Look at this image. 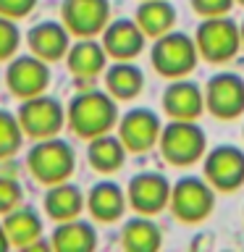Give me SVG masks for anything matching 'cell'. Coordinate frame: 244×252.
Segmentation results:
<instances>
[{"label":"cell","mask_w":244,"mask_h":252,"mask_svg":"<svg viewBox=\"0 0 244 252\" xmlns=\"http://www.w3.org/2000/svg\"><path fill=\"white\" fill-rule=\"evenodd\" d=\"M189 3L200 19H210V16H228L236 0H189Z\"/></svg>","instance_id":"obj_29"},{"label":"cell","mask_w":244,"mask_h":252,"mask_svg":"<svg viewBox=\"0 0 244 252\" xmlns=\"http://www.w3.org/2000/svg\"><path fill=\"white\" fill-rule=\"evenodd\" d=\"M236 3H239V5H244V0H236Z\"/></svg>","instance_id":"obj_33"},{"label":"cell","mask_w":244,"mask_h":252,"mask_svg":"<svg viewBox=\"0 0 244 252\" xmlns=\"http://www.w3.org/2000/svg\"><path fill=\"white\" fill-rule=\"evenodd\" d=\"M163 244L160 226L152 220V216H139L126 220L121 228V247L126 252H155Z\"/></svg>","instance_id":"obj_25"},{"label":"cell","mask_w":244,"mask_h":252,"mask_svg":"<svg viewBox=\"0 0 244 252\" xmlns=\"http://www.w3.org/2000/svg\"><path fill=\"white\" fill-rule=\"evenodd\" d=\"M66 126L87 142L100 137V134L113 131L118 126L116 97H110L108 90H82L71 97L66 108Z\"/></svg>","instance_id":"obj_1"},{"label":"cell","mask_w":244,"mask_h":252,"mask_svg":"<svg viewBox=\"0 0 244 252\" xmlns=\"http://www.w3.org/2000/svg\"><path fill=\"white\" fill-rule=\"evenodd\" d=\"M163 113L179 121H197L205 113V90L192 79H171L160 97Z\"/></svg>","instance_id":"obj_14"},{"label":"cell","mask_w":244,"mask_h":252,"mask_svg":"<svg viewBox=\"0 0 244 252\" xmlns=\"http://www.w3.org/2000/svg\"><path fill=\"white\" fill-rule=\"evenodd\" d=\"M202 176L215 192L231 194L244 184V150L234 145H218L202 158Z\"/></svg>","instance_id":"obj_8"},{"label":"cell","mask_w":244,"mask_h":252,"mask_svg":"<svg viewBox=\"0 0 244 252\" xmlns=\"http://www.w3.org/2000/svg\"><path fill=\"white\" fill-rule=\"evenodd\" d=\"M27 45H29V53H34L37 58H42L47 63L66 61V53L71 47V32L66 29V24L61 19L39 21L27 32Z\"/></svg>","instance_id":"obj_17"},{"label":"cell","mask_w":244,"mask_h":252,"mask_svg":"<svg viewBox=\"0 0 244 252\" xmlns=\"http://www.w3.org/2000/svg\"><path fill=\"white\" fill-rule=\"evenodd\" d=\"M50 76H53L50 74V63L37 58L34 53L13 55V58L8 61V68H5L8 92H11L16 100H27V97H34V94L47 92Z\"/></svg>","instance_id":"obj_10"},{"label":"cell","mask_w":244,"mask_h":252,"mask_svg":"<svg viewBox=\"0 0 244 252\" xmlns=\"http://www.w3.org/2000/svg\"><path fill=\"white\" fill-rule=\"evenodd\" d=\"M171 181L160 171H139L137 176L129 179L126 187V200L131 210L139 216H157L160 210L168 208L171 202Z\"/></svg>","instance_id":"obj_12"},{"label":"cell","mask_w":244,"mask_h":252,"mask_svg":"<svg viewBox=\"0 0 244 252\" xmlns=\"http://www.w3.org/2000/svg\"><path fill=\"white\" fill-rule=\"evenodd\" d=\"M197 61H200V50H197L194 37L176 29L157 37L152 50H150V63H152L155 74H160L168 82L189 76L197 68Z\"/></svg>","instance_id":"obj_4"},{"label":"cell","mask_w":244,"mask_h":252,"mask_svg":"<svg viewBox=\"0 0 244 252\" xmlns=\"http://www.w3.org/2000/svg\"><path fill=\"white\" fill-rule=\"evenodd\" d=\"M100 42L105 47L108 58L113 61H134L139 58V53L145 50L147 34L139 29V24L134 19H110V24L102 29Z\"/></svg>","instance_id":"obj_15"},{"label":"cell","mask_w":244,"mask_h":252,"mask_svg":"<svg viewBox=\"0 0 244 252\" xmlns=\"http://www.w3.org/2000/svg\"><path fill=\"white\" fill-rule=\"evenodd\" d=\"M24 129L19 124V116H13L11 110L0 108V160H8L21 150L24 145Z\"/></svg>","instance_id":"obj_26"},{"label":"cell","mask_w":244,"mask_h":252,"mask_svg":"<svg viewBox=\"0 0 244 252\" xmlns=\"http://www.w3.org/2000/svg\"><path fill=\"white\" fill-rule=\"evenodd\" d=\"M19 45H21V32L16 27L13 19L8 16H0V63H8L19 53Z\"/></svg>","instance_id":"obj_27"},{"label":"cell","mask_w":244,"mask_h":252,"mask_svg":"<svg viewBox=\"0 0 244 252\" xmlns=\"http://www.w3.org/2000/svg\"><path fill=\"white\" fill-rule=\"evenodd\" d=\"M126 153H129L126 145L113 131L100 134V137L90 139V145H87V160H90L92 171L97 173H116L126 163Z\"/></svg>","instance_id":"obj_24"},{"label":"cell","mask_w":244,"mask_h":252,"mask_svg":"<svg viewBox=\"0 0 244 252\" xmlns=\"http://www.w3.org/2000/svg\"><path fill=\"white\" fill-rule=\"evenodd\" d=\"M50 244L58 252H92L97 247V231L90 220L82 218L61 220L50 236Z\"/></svg>","instance_id":"obj_22"},{"label":"cell","mask_w":244,"mask_h":252,"mask_svg":"<svg viewBox=\"0 0 244 252\" xmlns=\"http://www.w3.org/2000/svg\"><path fill=\"white\" fill-rule=\"evenodd\" d=\"M19 205H24V189L16 179L11 176H0V216L16 210Z\"/></svg>","instance_id":"obj_28"},{"label":"cell","mask_w":244,"mask_h":252,"mask_svg":"<svg viewBox=\"0 0 244 252\" xmlns=\"http://www.w3.org/2000/svg\"><path fill=\"white\" fill-rule=\"evenodd\" d=\"M205 110L220 121L244 116V79L234 71L213 74L205 84Z\"/></svg>","instance_id":"obj_9"},{"label":"cell","mask_w":244,"mask_h":252,"mask_svg":"<svg viewBox=\"0 0 244 252\" xmlns=\"http://www.w3.org/2000/svg\"><path fill=\"white\" fill-rule=\"evenodd\" d=\"M105 90L116 102H129L145 90V74L134 61H116L105 68Z\"/></svg>","instance_id":"obj_21"},{"label":"cell","mask_w":244,"mask_h":252,"mask_svg":"<svg viewBox=\"0 0 244 252\" xmlns=\"http://www.w3.org/2000/svg\"><path fill=\"white\" fill-rule=\"evenodd\" d=\"M163 160L176 168H189V165L200 163L208 153V137H205L202 126L197 121H179L171 118L163 124L160 142H157Z\"/></svg>","instance_id":"obj_3"},{"label":"cell","mask_w":244,"mask_h":252,"mask_svg":"<svg viewBox=\"0 0 244 252\" xmlns=\"http://www.w3.org/2000/svg\"><path fill=\"white\" fill-rule=\"evenodd\" d=\"M168 208L179 223L197 226L210 218L215 208V189L205 176H181L171 187V202Z\"/></svg>","instance_id":"obj_6"},{"label":"cell","mask_w":244,"mask_h":252,"mask_svg":"<svg viewBox=\"0 0 244 252\" xmlns=\"http://www.w3.org/2000/svg\"><path fill=\"white\" fill-rule=\"evenodd\" d=\"M194 42L202 61L220 66V63L234 61L236 53L242 50V29L228 16H210L200 21L194 32Z\"/></svg>","instance_id":"obj_5"},{"label":"cell","mask_w":244,"mask_h":252,"mask_svg":"<svg viewBox=\"0 0 244 252\" xmlns=\"http://www.w3.org/2000/svg\"><path fill=\"white\" fill-rule=\"evenodd\" d=\"M61 21L71 37H97L110 24V0H63Z\"/></svg>","instance_id":"obj_13"},{"label":"cell","mask_w":244,"mask_h":252,"mask_svg":"<svg viewBox=\"0 0 244 252\" xmlns=\"http://www.w3.org/2000/svg\"><path fill=\"white\" fill-rule=\"evenodd\" d=\"M16 116H19L24 134L31 137L34 142L47 139V137H58L61 129L66 126V108L61 105V100L50 97L47 92L21 100Z\"/></svg>","instance_id":"obj_7"},{"label":"cell","mask_w":244,"mask_h":252,"mask_svg":"<svg viewBox=\"0 0 244 252\" xmlns=\"http://www.w3.org/2000/svg\"><path fill=\"white\" fill-rule=\"evenodd\" d=\"M134 21L147 34V39H157L176 27V5L168 0H142L134 11Z\"/></svg>","instance_id":"obj_23"},{"label":"cell","mask_w":244,"mask_h":252,"mask_svg":"<svg viewBox=\"0 0 244 252\" xmlns=\"http://www.w3.org/2000/svg\"><path fill=\"white\" fill-rule=\"evenodd\" d=\"M87 197L82 194V189L71 181H61V184L47 187V192L42 197V208L47 213V218L61 223V220L79 218V213L84 210Z\"/></svg>","instance_id":"obj_20"},{"label":"cell","mask_w":244,"mask_h":252,"mask_svg":"<svg viewBox=\"0 0 244 252\" xmlns=\"http://www.w3.org/2000/svg\"><path fill=\"white\" fill-rule=\"evenodd\" d=\"M3 228L11 239V247L19 250H50V242H42V216L34 208L19 205L16 210L5 213L3 216Z\"/></svg>","instance_id":"obj_16"},{"label":"cell","mask_w":244,"mask_h":252,"mask_svg":"<svg viewBox=\"0 0 244 252\" xmlns=\"http://www.w3.org/2000/svg\"><path fill=\"white\" fill-rule=\"evenodd\" d=\"M34 5H37V0H0V16L19 21V19H27L34 11Z\"/></svg>","instance_id":"obj_30"},{"label":"cell","mask_w":244,"mask_h":252,"mask_svg":"<svg viewBox=\"0 0 244 252\" xmlns=\"http://www.w3.org/2000/svg\"><path fill=\"white\" fill-rule=\"evenodd\" d=\"M126 192L116 181H97L87 194V210L97 223H113L126 213Z\"/></svg>","instance_id":"obj_19"},{"label":"cell","mask_w":244,"mask_h":252,"mask_svg":"<svg viewBox=\"0 0 244 252\" xmlns=\"http://www.w3.org/2000/svg\"><path fill=\"white\" fill-rule=\"evenodd\" d=\"M239 29H242V47H244V21L239 24Z\"/></svg>","instance_id":"obj_32"},{"label":"cell","mask_w":244,"mask_h":252,"mask_svg":"<svg viewBox=\"0 0 244 252\" xmlns=\"http://www.w3.org/2000/svg\"><path fill=\"white\" fill-rule=\"evenodd\" d=\"M118 137L126 145V150L134 155H145L150 150L157 147L160 142V116L152 108H131L118 118Z\"/></svg>","instance_id":"obj_11"},{"label":"cell","mask_w":244,"mask_h":252,"mask_svg":"<svg viewBox=\"0 0 244 252\" xmlns=\"http://www.w3.org/2000/svg\"><path fill=\"white\" fill-rule=\"evenodd\" d=\"M5 250H11V239H8L5 228H3V223H0V252H5Z\"/></svg>","instance_id":"obj_31"},{"label":"cell","mask_w":244,"mask_h":252,"mask_svg":"<svg viewBox=\"0 0 244 252\" xmlns=\"http://www.w3.org/2000/svg\"><path fill=\"white\" fill-rule=\"evenodd\" d=\"M27 168L31 179L39 181L42 187H53L61 181H68L76 171V153L66 139L47 137L37 139L34 147L27 155Z\"/></svg>","instance_id":"obj_2"},{"label":"cell","mask_w":244,"mask_h":252,"mask_svg":"<svg viewBox=\"0 0 244 252\" xmlns=\"http://www.w3.org/2000/svg\"><path fill=\"white\" fill-rule=\"evenodd\" d=\"M66 68L79 82H92L108 68V53L94 37H76L66 53Z\"/></svg>","instance_id":"obj_18"}]
</instances>
